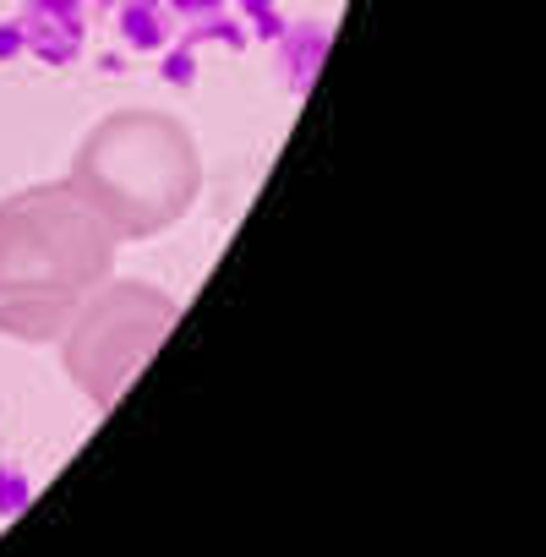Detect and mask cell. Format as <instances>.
Listing matches in <instances>:
<instances>
[{
    "label": "cell",
    "mask_w": 546,
    "mask_h": 557,
    "mask_svg": "<svg viewBox=\"0 0 546 557\" xmlns=\"http://www.w3.org/2000/svg\"><path fill=\"white\" fill-rule=\"evenodd\" d=\"M115 230L77 186H34L0 202V334L55 339L104 285Z\"/></svg>",
    "instance_id": "obj_1"
},
{
    "label": "cell",
    "mask_w": 546,
    "mask_h": 557,
    "mask_svg": "<svg viewBox=\"0 0 546 557\" xmlns=\"http://www.w3.org/2000/svg\"><path fill=\"white\" fill-rule=\"evenodd\" d=\"M72 186L115 235H159L197 197V153L170 115H110L83 143Z\"/></svg>",
    "instance_id": "obj_2"
},
{
    "label": "cell",
    "mask_w": 546,
    "mask_h": 557,
    "mask_svg": "<svg viewBox=\"0 0 546 557\" xmlns=\"http://www.w3.org/2000/svg\"><path fill=\"white\" fill-rule=\"evenodd\" d=\"M170 323H175V307L159 290L110 285L104 296H88L77 307V318L66 323L72 329V345H66L72 377L99 405H110L126 388V377L148 367V356L159 350V339L170 334Z\"/></svg>",
    "instance_id": "obj_3"
},
{
    "label": "cell",
    "mask_w": 546,
    "mask_h": 557,
    "mask_svg": "<svg viewBox=\"0 0 546 557\" xmlns=\"http://www.w3.org/2000/svg\"><path fill=\"white\" fill-rule=\"evenodd\" d=\"M121 28H126V39H132V45H142V50L164 45V34H170V23H164V7H159V0H137V7H126Z\"/></svg>",
    "instance_id": "obj_4"
},
{
    "label": "cell",
    "mask_w": 546,
    "mask_h": 557,
    "mask_svg": "<svg viewBox=\"0 0 546 557\" xmlns=\"http://www.w3.org/2000/svg\"><path fill=\"white\" fill-rule=\"evenodd\" d=\"M39 7H45V17H77V0H39Z\"/></svg>",
    "instance_id": "obj_5"
},
{
    "label": "cell",
    "mask_w": 546,
    "mask_h": 557,
    "mask_svg": "<svg viewBox=\"0 0 546 557\" xmlns=\"http://www.w3.org/2000/svg\"><path fill=\"white\" fill-rule=\"evenodd\" d=\"M246 7H251V17H257L262 28H273V17H268V12H273V0H246Z\"/></svg>",
    "instance_id": "obj_6"
},
{
    "label": "cell",
    "mask_w": 546,
    "mask_h": 557,
    "mask_svg": "<svg viewBox=\"0 0 546 557\" xmlns=\"http://www.w3.org/2000/svg\"><path fill=\"white\" fill-rule=\"evenodd\" d=\"M213 7H224V0H175V12H213Z\"/></svg>",
    "instance_id": "obj_7"
}]
</instances>
